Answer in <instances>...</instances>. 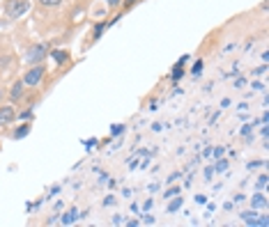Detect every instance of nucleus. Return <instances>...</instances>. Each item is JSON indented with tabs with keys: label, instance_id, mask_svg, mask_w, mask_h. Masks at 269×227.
<instances>
[{
	"label": "nucleus",
	"instance_id": "1",
	"mask_svg": "<svg viewBox=\"0 0 269 227\" xmlns=\"http://www.w3.org/2000/svg\"><path fill=\"white\" fill-rule=\"evenodd\" d=\"M46 78V64L40 62V64H28V69L23 71V76H21V80H23V85L28 89H35L40 87L42 83H44Z\"/></svg>",
	"mask_w": 269,
	"mask_h": 227
},
{
	"label": "nucleus",
	"instance_id": "2",
	"mask_svg": "<svg viewBox=\"0 0 269 227\" xmlns=\"http://www.w3.org/2000/svg\"><path fill=\"white\" fill-rule=\"evenodd\" d=\"M51 49H53V44H49V41L32 44L28 51H25V62H28V64H40V62H44V60L49 58Z\"/></svg>",
	"mask_w": 269,
	"mask_h": 227
},
{
	"label": "nucleus",
	"instance_id": "3",
	"mask_svg": "<svg viewBox=\"0 0 269 227\" xmlns=\"http://www.w3.org/2000/svg\"><path fill=\"white\" fill-rule=\"evenodd\" d=\"M30 10V0H7L5 3V16L10 21H16L25 16Z\"/></svg>",
	"mask_w": 269,
	"mask_h": 227
},
{
	"label": "nucleus",
	"instance_id": "4",
	"mask_svg": "<svg viewBox=\"0 0 269 227\" xmlns=\"http://www.w3.org/2000/svg\"><path fill=\"white\" fill-rule=\"evenodd\" d=\"M25 92H28V87L23 85V80L21 78H16L14 83L7 87V99H10V104H14V106H19L21 101L25 99Z\"/></svg>",
	"mask_w": 269,
	"mask_h": 227
},
{
	"label": "nucleus",
	"instance_id": "5",
	"mask_svg": "<svg viewBox=\"0 0 269 227\" xmlns=\"http://www.w3.org/2000/svg\"><path fill=\"white\" fill-rule=\"evenodd\" d=\"M16 106L14 104H0V128L12 126L16 122Z\"/></svg>",
	"mask_w": 269,
	"mask_h": 227
},
{
	"label": "nucleus",
	"instance_id": "6",
	"mask_svg": "<svg viewBox=\"0 0 269 227\" xmlns=\"http://www.w3.org/2000/svg\"><path fill=\"white\" fill-rule=\"evenodd\" d=\"M30 131H32V122H30V119H25V122H21L19 126H16L14 131H12L10 138H12V140H23L25 135L30 133Z\"/></svg>",
	"mask_w": 269,
	"mask_h": 227
},
{
	"label": "nucleus",
	"instance_id": "7",
	"mask_svg": "<svg viewBox=\"0 0 269 227\" xmlns=\"http://www.w3.org/2000/svg\"><path fill=\"white\" fill-rule=\"evenodd\" d=\"M51 60H53L55 64H65V62H69L71 60V53L67 49H51Z\"/></svg>",
	"mask_w": 269,
	"mask_h": 227
},
{
	"label": "nucleus",
	"instance_id": "8",
	"mask_svg": "<svg viewBox=\"0 0 269 227\" xmlns=\"http://www.w3.org/2000/svg\"><path fill=\"white\" fill-rule=\"evenodd\" d=\"M106 30H108V25H106V19L97 21V23H95V30H92V41H90V44H95V41H99V39H101V35H104Z\"/></svg>",
	"mask_w": 269,
	"mask_h": 227
},
{
	"label": "nucleus",
	"instance_id": "9",
	"mask_svg": "<svg viewBox=\"0 0 269 227\" xmlns=\"http://www.w3.org/2000/svg\"><path fill=\"white\" fill-rule=\"evenodd\" d=\"M184 74H186L184 62H177V64L173 67V74H170V80H173V83H177L179 78H184Z\"/></svg>",
	"mask_w": 269,
	"mask_h": 227
},
{
	"label": "nucleus",
	"instance_id": "10",
	"mask_svg": "<svg viewBox=\"0 0 269 227\" xmlns=\"http://www.w3.org/2000/svg\"><path fill=\"white\" fill-rule=\"evenodd\" d=\"M140 3H143V0H122V5H120V10H118V12H120L122 16H125L127 12H131L136 5H140Z\"/></svg>",
	"mask_w": 269,
	"mask_h": 227
},
{
	"label": "nucleus",
	"instance_id": "11",
	"mask_svg": "<svg viewBox=\"0 0 269 227\" xmlns=\"http://www.w3.org/2000/svg\"><path fill=\"white\" fill-rule=\"evenodd\" d=\"M62 3H65V0H37V5H40L42 10H58Z\"/></svg>",
	"mask_w": 269,
	"mask_h": 227
},
{
	"label": "nucleus",
	"instance_id": "12",
	"mask_svg": "<svg viewBox=\"0 0 269 227\" xmlns=\"http://www.w3.org/2000/svg\"><path fill=\"white\" fill-rule=\"evenodd\" d=\"M12 62H14V55H12V53H3V55H0V71H5Z\"/></svg>",
	"mask_w": 269,
	"mask_h": 227
},
{
	"label": "nucleus",
	"instance_id": "13",
	"mask_svg": "<svg viewBox=\"0 0 269 227\" xmlns=\"http://www.w3.org/2000/svg\"><path fill=\"white\" fill-rule=\"evenodd\" d=\"M182 204H184V200H182V193L179 195H175V200L168 204V211L173 213V211H177V209H182Z\"/></svg>",
	"mask_w": 269,
	"mask_h": 227
},
{
	"label": "nucleus",
	"instance_id": "14",
	"mask_svg": "<svg viewBox=\"0 0 269 227\" xmlns=\"http://www.w3.org/2000/svg\"><path fill=\"white\" fill-rule=\"evenodd\" d=\"M16 119H35V113H32V108L30 106H25V110H21V113H16Z\"/></svg>",
	"mask_w": 269,
	"mask_h": 227
},
{
	"label": "nucleus",
	"instance_id": "15",
	"mask_svg": "<svg viewBox=\"0 0 269 227\" xmlns=\"http://www.w3.org/2000/svg\"><path fill=\"white\" fill-rule=\"evenodd\" d=\"M106 7H108L110 12H118L120 10V5H122V0H101Z\"/></svg>",
	"mask_w": 269,
	"mask_h": 227
},
{
	"label": "nucleus",
	"instance_id": "16",
	"mask_svg": "<svg viewBox=\"0 0 269 227\" xmlns=\"http://www.w3.org/2000/svg\"><path fill=\"white\" fill-rule=\"evenodd\" d=\"M191 74H194V76H200V74H203V60H198V62L191 67Z\"/></svg>",
	"mask_w": 269,
	"mask_h": 227
},
{
	"label": "nucleus",
	"instance_id": "17",
	"mask_svg": "<svg viewBox=\"0 0 269 227\" xmlns=\"http://www.w3.org/2000/svg\"><path fill=\"white\" fill-rule=\"evenodd\" d=\"M74 216H76V211H67L65 216H62V222H65V225H69V222H74V220H76Z\"/></svg>",
	"mask_w": 269,
	"mask_h": 227
},
{
	"label": "nucleus",
	"instance_id": "18",
	"mask_svg": "<svg viewBox=\"0 0 269 227\" xmlns=\"http://www.w3.org/2000/svg\"><path fill=\"white\" fill-rule=\"evenodd\" d=\"M179 193H182V191H179V186H173V188H168V191H166L164 198H175V195H179Z\"/></svg>",
	"mask_w": 269,
	"mask_h": 227
},
{
	"label": "nucleus",
	"instance_id": "19",
	"mask_svg": "<svg viewBox=\"0 0 269 227\" xmlns=\"http://www.w3.org/2000/svg\"><path fill=\"white\" fill-rule=\"evenodd\" d=\"M125 131V124H113V135H120Z\"/></svg>",
	"mask_w": 269,
	"mask_h": 227
},
{
	"label": "nucleus",
	"instance_id": "20",
	"mask_svg": "<svg viewBox=\"0 0 269 227\" xmlns=\"http://www.w3.org/2000/svg\"><path fill=\"white\" fill-rule=\"evenodd\" d=\"M157 106H159V101H157V99L149 101V110H157Z\"/></svg>",
	"mask_w": 269,
	"mask_h": 227
},
{
	"label": "nucleus",
	"instance_id": "21",
	"mask_svg": "<svg viewBox=\"0 0 269 227\" xmlns=\"http://www.w3.org/2000/svg\"><path fill=\"white\" fill-rule=\"evenodd\" d=\"M7 99V89H0V104Z\"/></svg>",
	"mask_w": 269,
	"mask_h": 227
},
{
	"label": "nucleus",
	"instance_id": "22",
	"mask_svg": "<svg viewBox=\"0 0 269 227\" xmlns=\"http://www.w3.org/2000/svg\"><path fill=\"white\" fill-rule=\"evenodd\" d=\"M264 184H267V177H264V174H262V177H260V179H258V186H260V188H262V186H264Z\"/></svg>",
	"mask_w": 269,
	"mask_h": 227
}]
</instances>
